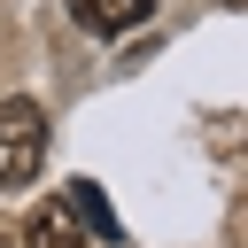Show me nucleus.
Here are the masks:
<instances>
[{"instance_id":"nucleus-3","label":"nucleus","mask_w":248,"mask_h":248,"mask_svg":"<svg viewBox=\"0 0 248 248\" xmlns=\"http://www.w3.org/2000/svg\"><path fill=\"white\" fill-rule=\"evenodd\" d=\"M62 202H70V217H78V232H85V240H101V248H116V240H124V225H116V209L101 202V186H93V178H70V194H62Z\"/></svg>"},{"instance_id":"nucleus-2","label":"nucleus","mask_w":248,"mask_h":248,"mask_svg":"<svg viewBox=\"0 0 248 248\" xmlns=\"http://www.w3.org/2000/svg\"><path fill=\"white\" fill-rule=\"evenodd\" d=\"M70 16H78V31H93V39H124V31H140V23L155 16V0H70Z\"/></svg>"},{"instance_id":"nucleus-5","label":"nucleus","mask_w":248,"mask_h":248,"mask_svg":"<svg viewBox=\"0 0 248 248\" xmlns=\"http://www.w3.org/2000/svg\"><path fill=\"white\" fill-rule=\"evenodd\" d=\"M0 248H16V240H8V232H0Z\"/></svg>"},{"instance_id":"nucleus-6","label":"nucleus","mask_w":248,"mask_h":248,"mask_svg":"<svg viewBox=\"0 0 248 248\" xmlns=\"http://www.w3.org/2000/svg\"><path fill=\"white\" fill-rule=\"evenodd\" d=\"M225 8H240V0H225Z\"/></svg>"},{"instance_id":"nucleus-1","label":"nucleus","mask_w":248,"mask_h":248,"mask_svg":"<svg viewBox=\"0 0 248 248\" xmlns=\"http://www.w3.org/2000/svg\"><path fill=\"white\" fill-rule=\"evenodd\" d=\"M39 163H46V108L0 101V186H31Z\"/></svg>"},{"instance_id":"nucleus-4","label":"nucleus","mask_w":248,"mask_h":248,"mask_svg":"<svg viewBox=\"0 0 248 248\" xmlns=\"http://www.w3.org/2000/svg\"><path fill=\"white\" fill-rule=\"evenodd\" d=\"M23 248H93V240L78 232L70 202H39V209H31V225H23Z\"/></svg>"}]
</instances>
